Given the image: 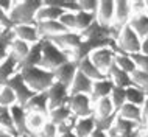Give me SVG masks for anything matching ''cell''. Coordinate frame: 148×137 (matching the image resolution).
Returning <instances> with one entry per match:
<instances>
[{
	"mask_svg": "<svg viewBox=\"0 0 148 137\" xmlns=\"http://www.w3.org/2000/svg\"><path fill=\"white\" fill-rule=\"evenodd\" d=\"M44 6V0H25V2H16L10 13V19L14 25H31L36 27L39 10Z\"/></svg>",
	"mask_w": 148,
	"mask_h": 137,
	"instance_id": "obj_1",
	"label": "cell"
},
{
	"mask_svg": "<svg viewBox=\"0 0 148 137\" xmlns=\"http://www.w3.org/2000/svg\"><path fill=\"white\" fill-rule=\"evenodd\" d=\"M19 73L22 75L23 81L27 83V86L30 89H33L36 94L41 92H47L51 87V84L55 83V75L53 72L45 70L42 67H25L19 68Z\"/></svg>",
	"mask_w": 148,
	"mask_h": 137,
	"instance_id": "obj_2",
	"label": "cell"
},
{
	"mask_svg": "<svg viewBox=\"0 0 148 137\" xmlns=\"http://www.w3.org/2000/svg\"><path fill=\"white\" fill-rule=\"evenodd\" d=\"M41 41H42V62L39 67L50 70V72H55L58 67L72 61V56L69 51L61 50L58 45H55L53 42L45 38H42Z\"/></svg>",
	"mask_w": 148,
	"mask_h": 137,
	"instance_id": "obj_3",
	"label": "cell"
},
{
	"mask_svg": "<svg viewBox=\"0 0 148 137\" xmlns=\"http://www.w3.org/2000/svg\"><path fill=\"white\" fill-rule=\"evenodd\" d=\"M140 45H142V39L136 34V31L130 25L123 27L122 33H120L119 39L115 41V45L112 47V50L119 55H137L140 53Z\"/></svg>",
	"mask_w": 148,
	"mask_h": 137,
	"instance_id": "obj_4",
	"label": "cell"
},
{
	"mask_svg": "<svg viewBox=\"0 0 148 137\" xmlns=\"http://www.w3.org/2000/svg\"><path fill=\"white\" fill-rule=\"evenodd\" d=\"M89 58H90V61L95 64V67H97L101 73H105L108 76V72H109L111 66L114 64L115 51L112 50V47H103V48H98V50H94L89 55Z\"/></svg>",
	"mask_w": 148,
	"mask_h": 137,
	"instance_id": "obj_5",
	"label": "cell"
},
{
	"mask_svg": "<svg viewBox=\"0 0 148 137\" xmlns=\"http://www.w3.org/2000/svg\"><path fill=\"white\" fill-rule=\"evenodd\" d=\"M6 86H10L11 89L14 90L16 97H17V104H21L22 108L25 106V104L28 103L30 100L36 95V92H34L33 89H30L28 86H27V83L23 81L22 75L19 73V72L13 76V78L10 79V81H8Z\"/></svg>",
	"mask_w": 148,
	"mask_h": 137,
	"instance_id": "obj_6",
	"label": "cell"
},
{
	"mask_svg": "<svg viewBox=\"0 0 148 137\" xmlns=\"http://www.w3.org/2000/svg\"><path fill=\"white\" fill-rule=\"evenodd\" d=\"M69 106H70L72 112H73V115L77 117V119L94 115V111H92V98L89 95H84V94L70 95Z\"/></svg>",
	"mask_w": 148,
	"mask_h": 137,
	"instance_id": "obj_7",
	"label": "cell"
},
{
	"mask_svg": "<svg viewBox=\"0 0 148 137\" xmlns=\"http://www.w3.org/2000/svg\"><path fill=\"white\" fill-rule=\"evenodd\" d=\"M47 95H49V109L53 111L59 106H64V104H69V98H70V92L69 87H66L64 84L55 81L51 84V87L47 90Z\"/></svg>",
	"mask_w": 148,
	"mask_h": 137,
	"instance_id": "obj_8",
	"label": "cell"
},
{
	"mask_svg": "<svg viewBox=\"0 0 148 137\" xmlns=\"http://www.w3.org/2000/svg\"><path fill=\"white\" fill-rule=\"evenodd\" d=\"M45 39H49L55 44V45H58L61 50L64 51H73L77 50V48L81 45L83 42V36L79 33H75V31H70V33H64V34H58V36H47Z\"/></svg>",
	"mask_w": 148,
	"mask_h": 137,
	"instance_id": "obj_9",
	"label": "cell"
},
{
	"mask_svg": "<svg viewBox=\"0 0 148 137\" xmlns=\"http://www.w3.org/2000/svg\"><path fill=\"white\" fill-rule=\"evenodd\" d=\"M28 114H42L44 117H50V109H49V95L47 92L36 94L28 103L23 106Z\"/></svg>",
	"mask_w": 148,
	"mask_h": 137,
	"instance_id": "obj_10",
	"label": "cell"
},
{
	"mask_svg": "<svg viewBox=\"0 0 148 137\" xmlns=\"http://www.w3.org/2000/svg\"><path fill=\"white\" fill-rule=\"evenodd\" d=\"M77 72H78V62L69 61V62L64 64V66L58 67L56 70L53 72L55 81L61 83V84H64L66 87H69V89H70L72 83H73V79H75V75H77Z\"/></svg>",
	"mask_w": 148,
	"mask_h": 137,
	"instance_id": "obj_11",
	"label": "cell"
},
{
	"mask_svg": "<svg viewBox=\"0 0 148 137\" xmlns=\"http://www.w3.org/2000/svg\"><path fill=\"white\" fill-rule=\"evenodd\" d=\"M94 83L89 76H86L83 72H77L75 75V79L70 86V95H77V94H84V95H92V90H94Z\"/></svg>",
	"mask_w": 148,
	"mask_h": 137,
	"instance_id": "obj_12",
	"label": "cell"
},
{
	"mask_svg": "<svg viewBox=\"0 0 148 137\" xmlns=\"http://www.w3.org/2000/svg\"><path fill=\"white\" fill-rule=\"evenodd\" d=\"M10 109H11V115H13V120H14L16 129H17L19 136L21 137H23V136H36L28 129V126H27V111L23 109L21 104H13Z\"/></svg>",
	"mask_w": 148,
	"mask_h": 137,
	"instance_id": "obj_13",
	"label": "cell"
},
{
	"mask_svg": "<svg viewBox=\"0 0 148 137\" xmlns=\"http://www.w3.org/2000/svg\"><path fill=\"white\" fill-rule=\"evenodd\" d=\"M19 59L13 55H8V58L0 64V89L5 87L8 81L16 75V68H19Z\"/></svg>",
	"mask_w": 148,
	"mask_h": 137,
	"instance_id": "obj_14",
	"label": "cell"
},
{
	"mask_svg": "<svg viewBox=\"0 0 148 137\" xmlns=\"http://www.w3.org/2000/svg\"><path fill=\"white\" fill-rule=\"evenodd\" d=\"M115 19V0H101L97 11V21L103 25H112Z\"/></svg>",
	"mask_w": 148,
	"mask_h": 137,
	"instance_id": "obj_15",
	"label": "cell"
},
{
	"mask_svg": "<svg viewBox=\"0 0 148 137\" xmlns=\"http://www.w3.org/2000/svg\"><path fill=\"white\" fill-rule=\"evenodd\" d=\"M14 34L17 39H22V41L28 42V44H36L41 41V34H39V30H38V25L36 27H31V25H16L13 28Z\"/></svg>",
	"mask_w": 148,
	"mask_h": 137,
	"instance_id": "obj_16",
	"label": "cell"
},
{
	"mask_svg": "<svg viewBox=\"0 0 148 137\" xmlns=\"http://www.w3.org/2000/svg\"><path fill=\"white\" fill-rule=\"evenodd\" d=\"M131 3L128 0H115V22L114 25L119 30H123L126 27L128 19L131 17Z\"/></svg>",
	"mask_w": 148,
	"mask_h": 137,
	"instance_id": "obj_17",
	"label": "cell"
},
{
	"mask_svg": "<svg viewBox=\"0 0 148 137\" xmlns=\"http://www.w3.org/2000/svg\"><path fill=\"white\" fill-rule=\"evenodd\" d=\"M108 78L114 83V86L117 87H123V89H128V87H133V79H131V75L123 72L122 68H119L115 64H112L108 72Z\"/></svg>",
	"mask_w": 148,
	"mask_h": 137,
	"instance_id": "obj_18",
	"label": "cell"
},
{
	"mask_svg": "<svg viewBox=\"0 0 148 137\" xmlns=\"http://www.w3.org/2000/svg\"><path fill=\"white\" fill-rule=\"evenodd\" d=\"M38 30L41 38H47V36H58L64 33H70L66 27L59 21H47V22H38Z\"/></svg>",
	"mask_w": 148,
	"mask_h": 137,
	"instance_id": "obj_19",
	"label": "cell"
},
{
	"mask_svg": "<svg viewBox=\"0 0 148 137\" xmlns=\"http://www.w3.org/2000/svg\"><path fill=\"white\" fill-rule=\"evenodd\" d=\"M42 62V41L36 42L31 45L28 55L23 61L19 64V68H25V67H38Z\"/></svg>",
	"mask_w": 148,
	"mask_h": 137,
	"instance_id": "obj_20",
	"label": "cell"
},
{
	"mask_svg": "<svg viewBox=\"0 0 148 137\" xmlns=\"http://www.w3.org/2000/svg\"><path fill=\"white\" fill-rule=\"evenodd\" d=\"M78 70L83 72L86 76H89L92 81H101V79H106L108 78L105 73H101V72L95 67V64L90 61L89 56L84 58V59H81V61L78 62Z\"/></svg>",
	"mask_w": 148,
	"mask_h": 137,
	"instance_id": "obj_21",
	"label": "cell"
},
{
	"mask_svg": "<svg viewBox=\"0 0 148 137\" xmlns=\"http://www.w3.org/2000/svg\"><path fill=\"white\" fill-rule=\"evenodd\" d=\"M0 128L13 137H21L17 129H16L13 115H11V109L8 106H2V104H0Z\"/></svg>",
	"mask_w": 148,
	"mask_h": 137,
	"instance_id": "obj_22",
	"label": "cell"
},
{
	"mask_svg": "<svg viewBox=\"0 0 148 137\" xmlns=\"http://www.w3.org/2000/svg\"><path fill=\"white\" fill-rule=\"evenodd\" d=\"M119 115L123 117L126 120H131V122L137 123V125H143V115H142V108L136 106V104L131 103H125L122 106V109L119 111Z\"/></svg>",
	"mask_w": 148,
	"mask_h": 137,
	"instance_id": "obj_23",
	"label": "cell"
},
{
	"mask_svg": "<svg viewBox=\"0 0 148 137\" xmlns=\"http://www.w3.org/2000/svg\"><path fill=\"white\" fill-rule=\"evenodd\" d=\"M95 131V114L90 117H83L77 119L75 123V134L78 137H90V134Z\"/></svg>",
	"mask_w": 148,
	"mask_h": 137,
	"instance_id": "obj_24",
	"label": "cell"
},
{
	"mask_svg": "<svg viewBox=\"0 0 148 137\" xmlns=\"http://www.w3.org/2000/svg\"><path fill=\"white\" fill-rule=\"evenodd\" d=\"M114 89V83L109 78L101 79V81H95L94 83V90H92V100L98 101L101 98L111 97V92Z\"/></svg>",
	"mask_w": 148,
	"mask_h": 137,
	"instance_id": "obj_25",
	"label": "cell"
},
{
	"mask_svg": "<svg viewBox=\"0 0 148 137\" xmlns=\"http://www.w3.org/2000/svg\"><path fill=\"white\" fill-rule=\"evenodd\" d=\"M133 30L136 31V34L140 39L148 38V14H140V16H133L130 19L128 23Z\"/></svg>",
	"mask_w": 148,
	"mask_h": 137,
	"instance_id": "obj_26",
	"label": "cell"
},
{
	"mask_svg": "<svg viewBox=\"0 0 148 137\" xmlns=\"http://www.w3.org/2000/svg\"><path fill=\"white\" fill-rule=\"evenodd\" d=\"M67 13V11L61 10V8H56V6H50V5H45L39 10L38 16H36V21L38 22H47V21H59V17Z\"/></svg>",
	"mask_w": 148,
	"mask_h": 137,
	"instance_id": "obj_27",
	"label": "cell"
},
{
	"mask_svg": "<svg viewBox=\"0 0 148 137\" xmlns=\"http://www.w3.org/2000/svg\"><path fill=\"white\" fill-rule=\"evenodd\" d=\"M16 39V34L13 28H3L2 34H0V64L8 58V48H10L11 42Z\"/></svg>",
	"mask_w": 148,
	"mask_h": 137,
	"instance_id": "obj_28",
	"label": "cell"
},
{
	"mask_svg": "<svg viewBox=\"0 0 148 137\" xmlns=\"http://www.w3.org/2000/svg\"><path fill=\"white\" fill-rule=\"evenodd\" d=\"M114 112H115V109H114V104H112L111 97H106V98L98 100L97 111H95V119L97 120H105V119H108V117L112 115Z\"/></svg>",
	"mask_w": 148,
	"mask_h": 137,
	"instance_id": "obj_29",
	"label": "cell"
},
{
	"mask_svg": "<svg viewBox=\"0 0 148 137\" xmlns=\"http://www.w3.org/2000/svg\"><path fill=\"white\" fill-rule=\"evenodd\" d=\"M30 48H31V45H28V42H25V41H22V39L16 38L14 41L11 42V45H10V50H11L10 53L13 56H16V58L19 59V62H22L23 59L27 58Z\"/></svg>",
	"mask_w": 148,
	"mask_h": 137,
	"instance_id": "obj_30",
	"label": "cell"
},
{
	"mask_svg": "<svg viewBox=\"0 0 148 137\" xmlns=\"http://www.w3.org/2000/svg\"><path fill=\"white\" fill-rule=\"evenodd\" d=\"M114 64L117 66L119 68H122L123 72L126 73H133L134 70H137V64L134 62V59L131 58V55H119L115 53V59H114Z\"/></svg>",
	"mask_w": 148,
	"mask_h": 137,
	"instance_id": "obj_31",
	"label": "cell"
},
{
	"mask_svg": "<svg viewBox=\"0 0 148 137\" xmlns=\"http://www.w3.org/2000/svg\"><path fill=\"white\" fill-rule=\"evenodd\" d=\"M70 115H72L70 106L69 104H64V106H59V108H56V109L50 111V122L58 126V125L67 122V120L70 119Z\"/></svg>",
	"mask_w": 148,
	"mask_h": 137,
	"instance_id": "obj_32",
	"label": "cell"
},
{
	"mask_svg": "<svg viewBox=\"0 0 148 137\" xmlns=\"http://www.w3.org/2000/svg\"><path fill=\"white\" fill-rule=\"evenodd\" d=\"M147 100V94L142 89H137V87H128L126 89V103L136 104V106H143Z\"/></svg>",
	"mask_w": 148,
	"mask_h": 137,
	"instance_id": "obj_33",
	"label": "cell"
},
{
	"mask_svg": "<svg viewBox=\"0 0 148 137\" xmlns=\"http://www.w3.org/2000/svg\"><path fill=\"white\" fill-rule=\"evenodd\" d=\"M139 126H140V125H137V123L131 122V120H126V119H123V117L117 115L112 129L117 132V134H125V132H131V131L137 129Z\"/></svg>",
	"mask_w": 148,
	"mask_h": 137,
	"instance_id": "obj_34",
	"label": "cell"
},
{
	"mask_svg": "<svg viewBox=\"0 0 148 137\" xmlns=\"http://www.w3.org/2000/svg\"><path fill=\"white\" fill-rule=\"evenodd\" d=\"M45 123H47V117H44L42 114H28L27 112V126L33 134H36L38 129H42Z\"/></svg>",
	"mask_w": 148,
	"mask_h": 137,
	"instance_id": "obj_35",
	"label": "cell"
},
{
	"mask_svg": "<svg viewBox=\"0 0 148 137\" xmlns=\"http://www.w3.org/2000/svg\"><path fill=\"white\" fill-rule=\"evenodd\" d=\"M95 21H97V14H90V13L79 11V13H77V30L81 33V31L87 30Z\"/></svg>",
	"mask_w": 148,
	"mask_h": 137,
	"instance_id": "obj_36",
	"label": "cell"
},
{
	"mask_svg": "<svg viewBox=\"0 0 148 137\" xmlns=\"http://www.w3.org/2000/svg\"><path fill=\"white\" fill-rule=\"evenodd\" d=\"M131 79H133L134 87L142 89L143 92L148 90V72L137 67V70H134L133 73H131Z\"/></svg>",
	"mask_w": 148,
	"mask_h": 137,
	"instance_id": "obj_37",
	"label": "cell"
},
{
	"mask_svg": "<svg viewBox=\"0 0 148 137\" xmlns=\"http://www.w3.org/2000/svg\"><path fill=\"white\" fill-rule=\"evenodd\" d=\"M111 100H112V104H114L115 112H119L120 109H122L123 104L126 103V89L114 86L112 92H111Z\"/></svg>",
	"mask_w": 148,
	"mask_h": 137,
	"instance_id": "obj_38",
	"label": "cell"
},
{
	"mask_svg": "<svg viewBox=\"0 0 148 137\" xmlns=\"http://www.w3.org/2000/svg\"><path fill=\"white\" fill-rule=\"evenodd\" d=\"M0 104L8 108H11L13 104H17V97L10 86H5L0 89Z\"/></svg>",
	"mask_w": 148,
	"mask_h": 137,
	"instance_id": "obj_39",
	"label": "cell"
},
{
	"mask_svg": "<svg viewBox=\"0 0 148 137\" xmlns=\"http://www.w3.org/2000/svg\"><path fill=\"white\" fill-rule=\"evenodd\" d=\"M59 22L69 31H75L77 30V13H64L59 17Z\"/></svg>",
	"mask_w": 148,
	"mask_h": 137,
	"instance_id": "obj_40",
	"label": "cell"
},
{
	"mask_svg": "<svg viewBox=\"0 0 148 137\" xmlns=\"http://www.w3.org/2000/svg\"><path fill=\"white\" fill-rule=\"evenodd\" d=\"M78 5H79V11L90 13V14H97L100 2H97V0H78Z\"/></svg>",
	"mask_w": 148,
	"mask_h": 137,
	"instance_id": "obj_41",
	"label": "cell"
},
{
	"mask_svg": "<svg viewBox=\"0 0 148 137\" xmlns=\"http://www.w3.org/2000/svg\"><path fill=\"white\" fill-rule=\"evenodd\" d=\"M38 137H58V126L49 120V122L44 125L42 131L39 132Z\"/></svg>",
	"mask_w": 148,
	"mask_h": 137,
	"instance_id": "obj_42",
	"label": "cell"
},
{
	"mask_svg": "<svg viewBox=\"0 0 148 137\" xmlns=\"http://www.w3.org/2000/svg\"><path fill=\"white\" fill-rule=\"evenodd\" d=\"M130 3H131V13L134 16L147 14V5L143 0H136V2H130Z\"/></svg>",
	"mask_w": 148,
	"mask_h": 137,
	"instance_id": "obj_43",
	"label": "cell"
},
{
	"mask_svg": "<svg viewBox=\"0 0 148 137\" xmlns=\"http://www.w3.org/2000/svg\"><path fill=\"white\" fill-rule=\"evenodd\" d=\"M131 58L134 59V62L137 64V67H139V68H142V70L148 72V56L137 53V55H131Z\"/></svg>",
	"mask_w": 148,
	"mask_h": 137,
	"instance_id": "obj_44",
	"label": "cell"
},
{
	"mask_svg": "<svg viewBox=\"0 0 148 137\" xmlns=\"http://www.w3.org/2000/svg\"><path fill=\"white\" fill-rule=\"evenodd\" d=\"M0 25H2V28H14L16 27L13 21L10 19V14L5 13L2 8H0Z\"/></svg>",
	"mask_w": 148,
	"mask_h": 137,
	"instance_id": "obj_45",
	"label": "cell"
},
{
	"mask_svg": "<svg viewBox=\"0 0 148 137\" xmlns=\"http://www.w3.org/2000/svg\"><path fill=\"white\" fill-rule=\"evenodd\" d=\"M13 6H14V3L13 2H10V0H0V8H2L5 13L10 14L11 13V10H13Z\"/></svg>",
	"mask_w": 148,
	"mask_h": 137,
	"instance_id": "obj_46",
	"label": "cell"
},
{
	"mask_svg": "<svg viewBox=\"0 0 148 137\" xmlns=\"http://www.w3.org/2000/svg\"><path fill=\"white\" fill-rule=\"evenodd\" d=\"M140 55L148 56V38L142 39V45H140Z\"/></svg>",
	"mask_w": 148,
	"mask_h": 137,
	"instance_id": "obj_47",
	"label": "cell"
},
{
	"mask_svg": "<svg viewBox=\"0 0 148 137\" xmlns=\"http://www.w3.org/2000/svg\"><path fill=\"white\" fill-rule=\"evenodd\" d=\"M142 115H143V123H145L148 120V97H147L145 103H143V106H142Z\"/></svg>",
	"mask_w": 148,
	"mask_h": 137,
	"instance_id": "obj_48",
	"label": "cell"
},
{
	"mask_svg": "<svg viewBox=\"0 0 148 137\" xmlns=\"http://www.w3.org/2000/svg\"><path fill=\"white\" fill-rule=\"evenodd\" d=\"M90 137H109V136H108L106 131H101V129H97V128H95V131L90 134Z\"/></svg>",
	"mask_w": 148,
	"mask_h": 137,
	"instance_id": "obj_49",
	"label": "cell"
},
{
	"mask_svg": "<svg viewBox=\"0 0 148 137\" xmlns=\"http://www.w3.org/2000/svg\"><path fill=\"white\" fill-rule=\"evenodd\" d=\"M58 137H78L75 134V131H70V132H64V134H59Z\"/></svg>",
	"mask_w": 148,
	"mask_h": 137,
	"instance_id": "obj_50",
	"label": "cell"
},
{
	"mask_svg": "<svg viewBox=\"0 0 148 137\" xmlns=\"http://www.w3.org/2000/svg\"><path fill=\"white\" fill-rule=\"evenodd\" d=\"M0 137H13L11 134H8L6 131H3V129H0Z\"/></svg>",
	"mask_w": 148,
	"mask_h": 137,
	"instance_id": "obj_51",
	"label": "cell"
},
{
	"mask_svg": "<svg viewBox=\"0 0 148 137\" xmlns=\"http://www.w3.org/2000/svg\"><path fill=\"white\" fill-rule=\"evenodd\" d=\"M145 5H147V14H148V0L145 2Z\"/></svg>",
	"mask_w": 148,
	"mask_h": 137,
	"instance_id": "obj_52",
	"label": "cell"
},
{
	"mask_svg": "<svg viewBox=\"0 0 148 137\" xmlns=\"http://www.w3.org/2000/svg\"><path fill=\"white\" fill-rule=\"evenodd\" d=\"M145 94H147V97H148V90H147V92H145Z\"/></svg>",
	"mask_w": 148,
	"mask_h": 137,
	"instance_id": "obj_53",
	"label": "cell"
},
{
	"mask_svg": "<svg viewBox=\"0 0 148 137\" xmlns=\"http://www.w3.org/2000/svg\"><path fill=\"white\" fill-rule=\"evenodd\" d=\"M0 30H3V28H2V25H0Z\"/></svg>",
	"mask_w": 148,
	"mask_h": 137,
	"instance_id": "obj_54",
	"label": "cell"
}]
</instances>
